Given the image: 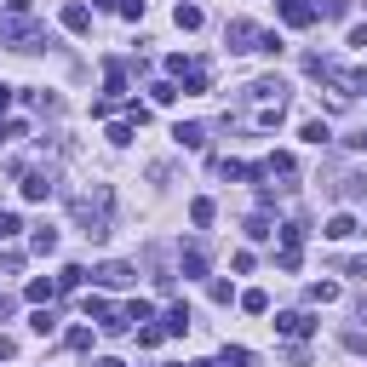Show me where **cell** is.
Segmentation results:
<instances>
[{
	"mask_svg": "<svg viewBox=\"0 0 367 367\" xmlns=\"http://www.w3.org/2000/svg\"><path fill=\"white\" fill-rule=\"evenodd\" d=\"M258 23H247V18H236V23H229L224 29V40H229V52H258Z\"/></svg>",
	"mask_w": 367,
	"mask_h": 367,
	"instance_id": "1",
	"label": "cell"
},
{
	"mask_svg": "<svg viewBox=\"0 0 367 367\" xmlns=\"http://www.w3.org/2000/svg\"><path fill=\"white\" fill-rule=\"evenodd\" d=\"M275 333H282V339H310L315 321H310L304 310H287V315H275Z\"/></svg>",
	"mask_w": 367,
	"mask_h": 367,
	"instance_id": "2",
	"label": "cell"
},
{
	"mask_svg": "<svg viewBox=\"0 0 367 367\" xmlns=\"http://www.w3.org/2000/svg\"><path fill=\"white\" fill-rule=\"evenodd\" d=\"M46 195H52V167L23 172V201H46Z\"/></svg>",
	"mask_w": 367,
	"mask_h": 367,
	"instance_id": "3",
	"label": "cell"
},
{
	"mask_svg": "<svg viewBox=\"0 0 367 367\" xmlns=\"http://www.w3.org/2000/svg\"><path fill=\"white\" fill-rule=\"evenodd\" d=\"M321 12L310 6V0H282V23H293V29H310Z\"/></svg>",
	"mask_w": 367,
	"mask_h": 367,
	"instance_id": "4",
	"label": "cell"
},
{
	"mask_svg": "<svg viewBox=\"0 0 367 367\" xmlns=\"http://www.w3.org/2000/svg\"><path fill=\"white\" fill-rule=\"evenodd\" d=\"M327 236H333V241H350V236H361L356 212H333V218H327Z\"/></svg>",
	"mask_w": 367,
	"mask_h": 367,
	"instance_id": "5",
	"label": "cell"
},
{
	"mask_svg": "<svg viewBox=\"0 0 367 367\" xmlns=\"http://www.w3.org/2000/svg\"><path fill=\"white\" fill-rule=\"evenodd\" d=\"M98 282H104V287H132V264H115V258L98 264Z\"/></svg>",
	"mask_w": 367,
	"mask_h": 367,
	"instance_id": "6",
	"label": "cell"
},
{
	"mask_svg": "<svg viewBox=\"0 0 367 367\" xmlns=\"http://www.w3.org/2000/svg\"><path fill=\"white\" fill-rule=\"evenodd\" d=\"M172 138H178L184 150H201V144H207V126H201V121H178V132H172Z\"/></svg>",
	"mask_w": 367,
	"mask_h": 367,
	"instance_id": "7",
	"label": "cell"
},
{
	"mask_svg": "<svg viewBox=\"0 0 367 367\" xmlns=\"http://www.w3.org/2000/svg\"><path fill=\"white\" fill-rule=\"evenodd\" d=\"M161 333H190V304H167V315H161Z\"/></svg>",
	"mask_w": 367,
	"mask_h": 367,
	"instance_id": "8",
	"label": "cell"
},
{
	"mask_svg": "<svg viewBox=\"0 0 367 367\" xmlns=\"http://www.w3.org/2000/svg\"><path fill=\"white\" fill-rule=\"evenodd\" d=\"M64 29H69V35H86V29H92V12L80 6V0H69V6H64Z\"/></svg>",
	"mask_w": 367,
	"mask_h": 367,
	"instance_id": "9",
	"label": "cell"
},
{
	"mask_svg": "<svg viewBox=\"0 0 367 367\" xmlns=\"http://www.w3.org/2000/svg\"><path fill=\"white\" fill-rule=\"evenodd\" d=\"M184 275H190V282H201V275H207V253L201 247H184V264H178Z\"/></svg>",
	"mask_w": 367,
	"mask_h": 367,
	"instance_id": "10",
	"label": "cell"
},
{
	"mask_svg": "<svg viewBox=\"0 0 367 367\" xmlns=\"http://www.w3.org/2000/svg\"><path fill=\"white\" fill-rule=\"evenodd\" d=\"M121 315H126V327H144V321L155 315V304H150V299H132V304H126Z\"/></svg>",
	"mask_w": 367,
	"mask_h": 367,
	"instance_id": "11",
	"label": "cell"
},
{
	"mask_svg": "<svg viewBox=\"0 0 367 367\" xmlns=\"http://www.w3.org/2000/svg\"><path fill=\"white\" fill-rule=\"evenodd\" d=\"M304 299H310V304H333V299H339V282H310Z\"/></svg>",
	"mask_w": 367,
	"mask_h": 367,
	"instance_id": "12",
	"label": "cell"
},
{
	"mask_svg": "<svg viewBox=\"0 0 367 367\" xmlns=\"http://www.w3.org/2000/svg\"><path fill=\"white\" fill-rule=\"evenodd\" d=\"M218 367H253V350H247V344H224Z\"/></svg>",
	"mask_w": 367,
	"mask_h": 367,
	"instance_id": "13",
	"label": "cell"
},
{
	"mask_svg": "<svg viewBox=\"0 0 367 367\" xmlns=\"http://www.w3.org/2000/svg\"><path fill=\"white\" fill-rule=\"evenodd\" d=\"M172 23H178V29H190V35H195V29L207 23V18H201V6H178V12H172Z\"/></svg>",
	"mask_w": 367,
	"mask_h": 367,
	"instance_id": "14",
	"label": "cell"
},
{
	"mask_svg": "<svg viewBox=\"0 0 367 367\" xmlns=\"http://www.w3.org/2000/svg\"><path fill=\"white\" fill-rule=\"evenodd\" d=\"M327 138H333V126H327V121H304V144H315V150H321Z\"/></svg>",
	"mask_w": 367,
	"mask_h": 367,
	"instance_id": "15",
	"label": "cell"
},
{
	"mask_svg": "<svg viewBox=\"0 0 367 367\" xmlns=\"http://www.w3.org/2000/svg\"><path fill=\"white\" fill-rule=\"evenodd\" d=\"M80 282H86V270H80V264H64V275H58V293H75Z\"/></svg>",
	"mask_w": 367,
	"mask_h": 367,
	"instance_id": "16",
	"label": "cell"
},
{
	"mask_svg": "<svg viewBox=\"0 0 367 367\" xmlns=\"http://www.w3.org/2000/svg\"><path fill=\"white\" fill-rule=\"evenodd\" d=\"M23 293H29V304H46V299H52V293H58V282H40V275H35V282H29Z\"/></svg>",
	"mask_w": 367,
	"mask_h": 367,
	"instance_id": "17",
	"label": "cell"
},
{
	"mask_svg": "<svg viewBox=\"0 0 367 367\" xmlns=\"http://www.w3.org/2000/svg\"><path fill=\"white\" fill-rule=\"evenodd\" d=\"M35 253H58V229H52V224L35 229Z\"/></svg>",
	"mask_w": 367,
	"mask_h": 367,
	"instance_id": "18",
	"label": "cell"
},
{
	"mask_svg": "<svg viewBox=\"0 0 367 367\" xmlns=\"http://www.w3.org/2000/svg\"><path fill=\"white\" fill-rule=\"evenodd\" d=\"M241 310H247V315H264V310H270V293H258V287L241 293Z\"/></svg>",
	"mask_w": 367,
	"mask_h": 367,
	"instance_id": "19",
	"label": "cell"
},
{
	"mask_svg": "<svg viewBox=\"0 0 367 367\" xmlns=\"http://www.w3.org/2000/svg\"><path fill=\"white\" fill-rule=\"evenodd\" d=\"M150 98L167 109V104H178V86H172V80H155V86H150Z\"/></svg>",
	"mask_w": 367,
	"mask_h": 367,
	"instance_id": "20",
	"label": "cell"
},
{
	"mask_svg": "<svg viewBox=\"0 0 367 367\" xmlns=\"http://www.w3.org/2000/svg\"><path fill=\"white\" fill-rule=\"evenodd\" d=\"M29 327H35L40 339H46V333H52V327H58V315H52V310H35V315H29Z\"/></svg>",
	"mask_w": 367,
	"mask_h": 367,
	"instance_id": "21",
	"label": "cell"
},
{
	"mask_svg": "<svg viewBox=\"0 0 367 367\" xmlns=\"http://www.w3.org/2000/svg\"><path fill=\"white\" fill-rule=\"evenodd\" d=\"M247 236H253V241H264V236H275V229H270V218H264V212H253V218H247Z\"/></svg>",
	"mask_w": 367,
	"mask_h": 367,
	"instance_id": "22",
	"label": "cell"
},
{
	"mask_svg": "<svg viewBox=\"0 0 367 367\" xmlns=\"http://www.w3.org/2000/svg\"><path fill=\"white\" fill-rule=\"evenodd\" d=\"M161 339H167V333H161V327H155V321H144V327H138V344H144V350H155V344H161Z\"/></svg>",
	"mask_w": 367,
	"mask_h": 367,
	"instance_id": "23",
	"label": "cell"
},
{
	"mask_svg": "<svg viewBox=\"0 0 367 367\" xmlns=\"http://www.w3.org/2000/svg\"><path fill=\"white\" fill-rule=\"evenodd\" d=\"M212 212H218V207H212L207 195H201V201H190V218H195V224H212Z\"/></svg>",
	"mask_w": 367,
	"mask_h": 367,
	"instance_id": "24",
	"label": "cell"
},
{
	"mask_svg": "<svg viewBox=\"0 0 367 367\" xmlns=\"http://www.w3.org/2000/svg\"><path fill=\"white\" fill-rule=\"evenodd\" d=\"M18 229H23V224H18V212H0V241H6V236H18Z\"/></svg>",
	"mask_w": 367,
	"mask_h": 367,
	"instance_id": "25",
	"label": "cell"
},
{
	"mask_svg": "<svg viewBox=\"0 0 367 367\" xmlns=\"http://www.w3.org/2000/svg\"><path fill=\"white\" fill-rule=\"evenodd\" d=\"M6 18H29V0H6Z\"/></svg>",
	"mask_w": 367,
	"mask_h": 367,
	"instance_id": "26",
	"label": "cell"
},
{
	"mask_svg": "<svg viewBox=\"0 0 367 367\" xmlns=\"http://www.w3.org/2000/svg\"><path fill=\"white\" fill-rule=\"evenodd\" d=\"M350 150H367V126H361V132H356V138H350Z\"/></svg>",
	"mask_w": 367,
	"mask_h": 367,
	"instance_id": "27",
	"label": "cell"
},
{
	"mask_svg": "<svg viewBox=\"0 0 367 367\" xmlns=\"http://www.w3.org/2000/svg\"><path fill=\"white\" fill-rule=\"evenodd\" d=\"M6 104H12V86H6V80H0V109H6Z\"/></svg>",
	"mask_w": 367,
	"mask_h": 367,
	"instance_id": "28",
	"label": "cell"
},
{
	"mask_svg": "<svg viewBox=\"0 0 367 367\" xmlns=\"http://www.w3.org/2000/svg\"><path fill=\"white\" fill-rule=\"evenodd\" d=\"M92 367H121V361H115V356H104V361H92Z\"/></svg>",
	"mask_w": 367,
	"mask_h": 367,
	"instance_id": "29",
	"label": "cell"
},
{
	"mask_svg": "<svg viewBox=\"0 0 367 367\" xmlns=\"http://www.w3.org/2000/svg\"><path fill=\"white\" fill-rule=\"evenodd\" d=\"M92 6H104V12H109V6H121V0H92Z\"/></svg>",
	"mask_w": 367,
	"mask_h": 367,
	"instance_id": "30",
	"label": "cell"
},
{
	"mask_svg": "<svg viewBox=\"0 0 367 367\" xmlns=\"http://www.w3.org/2000/svg\"><path fill=\"white\" fill-rule=\"evenodd\" d=\"M172 367H184V361H172Z\"/></svg>",
	"mask_w": 367,
	"mask_h": 367,
	"instance_id": "31",
	"label": "cell"
}]
</instances>
